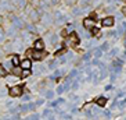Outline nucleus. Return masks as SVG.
I'll list each match as a JSON object with an SVG mask.
<instances>
[{"label": "nucleus", "mask_w": 126, "mask_h": 120, "mask_svg": "<svg viewBox=\"0 0 126 120\" xmlns=\"http://www.w3.org/2000/svg\"><path fill=\"white\" fill-rule=\"evenodd\" d=\"M61 103H64V99H57V101L51 102V103H50V106H53V108H56V106H60Z\"/></svg>", "instance_id": "nucleus-16"}, {"label": "nucleus", "mask_w": 126, "mask_h": 120, "mask_svg": "<svg viewBox=\"0 0 126 120\" xmlns=\"http://www.w3.org/2000/svg\"><path fill=\"white\" fill-rule=\"evenodd\" d=\"M79 42H80V39H79L76 32H71V34H68L67 38H65V45H67L68 48H75V46H78Z\"/></svg>", "instance_id": "nucleus-1"}, {"label": "nucleus", "mask_w": 126, "mask_h": 120, "mask_svg": "<svg viewBox=\"0 0 126 120\" xmlns=\"http://www.w3.org/2000/svg\"><path fill=\"white\" fill-rule=\"evenodd\" d=\"M19 66H21L22 70H31V68H32V59H29V57L22 59L21 63H19Z\"/></svg>", "instance_id": "nucleus-4"}, {"label": "nucleus", "mask_w": 126, "mask_h": 120, "mask_svg": "<svg viewBox=\"0 0 126 120\" xmlns=\"http://www.w3.org/2000/svg\"><path fill=\"white\" fill-rule=\"evenodd\" d=\"M46 57V52L45 50H36L33 49V52H32V60H36V61H42V60Z\"/></svg>", "instance_id": "nucleus-3"}, {"label": "nucleus", "mask_w": 126, "mask_h": 120, "mask_svg": "<svg viewBox=\"0 0 126 120\" xmlns=\"http://www.w3.org/2000/svg\"><path fill=\"white\" fill-rule=\"evenodd\" d=\"M8 74V71L4 68L3 64H0V78H3V77H6V75Z\"/></svg>", "instance_id": "nucleus-14"}, {"label": "nucleus", "mask_w": 126, "mask_h": 120, "mask_svg": "<svg viewBox=\"0 0 126 120\" xmlns=\"http://www.w3.org/2000/svg\"><path fill=\"white\" fill-rule=\"evenodd\" d=\"M33 49H36V50H45V41L43 39H36L33 42Z\"/></svg>", "instance_id": "nucleus-6"}, {"label": "nucleus", "mask_w": 126, "mask_h": 120, "mask_svg": "<svg viewBox=\"0 0 126 120\" xmlns=\"http://www.w3.org/2000/svg\"><path fill=\"white\" fill-rule=\"evenodd\" d=\"M57 66H58V61H57V60H53V61H50V63H48V67L51 68V70L57 68Z\"/></svg>", "instance_id": "nucleus-18"}, {"label": "nucleus", "mask_w": 126, "mask_h": 120, "mask_svg": "<svg viewBox=\"0 0 126 120\" xmlns=\"http://www.w3.org/2000/svg\"><path fill=\"white\" fill-rule=\"evenodd\" d=\"M11 74L17 75V77H21V74H22V68H21V66H14V67L11 68Z\"/></svg>", "instance_id": "nucleus-8"}, {"label": "nucleus", "mask_w": 126, "mask_h": 120, "mask_svg": "<svg viewBox=\"0 0 126 120\" xmlns=\"http://www.w3.org/2000/svg\"><path fill=\"white\" fill-rule=\"evenodd\" d=\"M22 94H24V87H21V85L10 87V90H8V95H11L13 98H18Z\"/></svg>", "instance_id": "nucleus-2"}, {"label": "nucleus", "mask_w": 126, "mask_h": 120, "mask_svg": "<svg viewBox=\"0 0 126 120\" xmlns=\"http://www.w3.org/2000/svg\"><path fill=\"white\" fill-rule=\"evenodd\" d=\"M32 52H33V49H28V50H26V57H32Z\"/></svg>", "instance_id": "nucleus-25"}, {"label": "nucleus", "mask_w": 126, "mask_h": 120, "mask_svg": "<svg viewBox=\"0 0 126 120\" xmlns=\"http://www.w3.org/2000/svg\"><path fill=\"white\" fill-rule=\"evenodd\" d=\"M92 30V35H97L98 32H100V30L97 28V27H93V28H90Z\"/></svg>", "instance_id": "nucleus-22"}, {"label": "nucleus", "mask_w": 126, "mask_h": 120, "mask_svg": "<svg viewBox=\"0 0 126 120\" xmlns=\"http://www.w3.org/2000/svg\"><path fill=\"white\" fill-rule=\"evenodd\" d=\"M29 75H31V70H22L21 78H25V77H29Z\"/></svg>", "instance_id": "nucleus-20"}, {"label": "nucleus", "mask_w": 126, "mask_h": 120, "mask_svg": "<svg viewBox=\"0 0 126 120\" xmlns=\"http://www.w3.org/2000/svg\"><path fill=\"white\" fill-rule=\"evenodd\" d=\"M21 98H22L24 102H26V101H29V99H31V95L29 94H25V95H21Z\"/></svg>", "instance_id": "nucleus-23"}, {"label": "nucleus", "mask_w": 126, "mask_h": 120, "mask_svg": "<svg viewBox=\"0 0 126 120\" xmlns=\"http://www.w3.org/2000/svg\"><path fill=\"white\" fill-rule=\"evenodd\" d=\"M35 103H36V106H40V105H43V103H45V99H37Z\"/></svg>", "instance_id": "nucleus-26"}, {"label": "nucleus", "mask_w": 126, "mask_h": 120, "mask_svg": "<svg viewBox=\"0 0 126 120\" xmlns=\"http://www.w3.org/2000/svg\"><path fill=\"white\" fill-rule=\"evenodd\" d=\"M10 59H11L13 66H19V63H21V59H19V57L17 56V55H13V56L10 57Z\"/></svg>", "instance_id": "nucleus-10"}, {"label": "nucleus", "mask_w": 126, "mask_h": 120, "mask_svg": "<svg viewBox=\"0 0 126 120\" xmlns=\"http://www.w3.org/2000/svg\"><path fill=\"white\" fill-rule=\"evenodd\" d=\"M40 117H39V115L37 113H33V115H31L29 117H25L24 120H39Z\"/></svg>", "instance_id": "nucleus-17"}, {"label": "nucleus", "mask_w": 126, "mask_h": 120, "mask_svg": "<svg viewBox=\"0 0 126 120\" xmlns=\"http://www.w3.org/2000/svg\"><path fill=\"white\" fill-rule=\"evenodd\" d=\"M64 53H67V48H60V50L56 52V56H61V55H64Z\"/></svg>", "instance_id": "nucleus-19"}, {"label": "nucleus", "mask_w": 126, "mask_h": 120, "mask_svg": "<svg viewBox=\"0 0 126 120\" xmlns=\"http://www.w3.org/2000/svg\"><path fill=\"white\" fill-rule=\"evenodd\" d=\"M7 77V75H6ZM19 77H17V75H14V74H11V77H7V83L8 84H11V83H14V81H17Z\"/></svg>", "instance_id": "nucleus-15"}, {"label": "nucleus", "mask_w": 126, "mask_h": 120, "mask_svg": "<svg viewBox=\"0 0 126 120\" xmlns=\"http://www.w3.org/2000/svg\"><path fill=\"white\" fill-rule=\"evenodd\" d=\"M64 91H65V88H64V85H60L58 88H57V94H63Z\"/></svg>", "instance_id": "nucleus-24"}, {"label": "nucleus", "mask_w": 126, "mask_h": 120, "mask_svg": "<svg viewBox=\"0 0 126 120\" xmlns=\"http://www.w3.org/2000/svg\"><path fill=\"white\" fill-rule=\"evenodd\" d=\"M3 66H4V68H6V70H10V71H11V68L14 67V66H13V63H11V59H8V60H4V63H3Z\"/></svg>", "instance_id": "nucleus-9"}, {"label": "nucleus", "mask_w": 126, "mask_h": 120, "mask_svg": "<svg viewBox=\"0 0 126 120\" xmlns=\"http://www.w3.org/2000/svg\"><path fill=\"white\" fill-rule=\"evenodd\" d=\"M115 23L114 17H105V18H103V21H101V25L103 27H112Z\"/></svg>", "instance_id": "nucleus-7"}, {"label": "nucleus", "mask_w": 126, "mask_h": 120, "mask_svg": "<svg viewBox=\"0 0 126 120\" xmlns=\"http://www.w3.org/2000/svg\"><path fill=\"white\" fill-rule=\"evenodd\" d=\"M18 119H19V117L17 116V115H13L11 117H7V119H6V120H18Z\"/></svg>", "instance_id": "nucleus-27"}, {"label": "nucleus", "mask_w": 126, "mask_h": 120, "mask_svg": "<svg viewBox=\"0 0 126 120\" xmlns=\"http://www.w3.org/2000/svg\"><path fill=\"white\" fill-rule=\"evenodd\" d=\"M43 71H45V67H43V66H35L33 67L35 74H40V73H43Z\"/></svg>", "instance_id": "nucleus-13"}, {"label": "nucleus", "mask_w": 126, "mask_h": 120, "mask_svg": "<svg viewBox=\"0 0 126 120\" xmlns=\"http://www.w3.org/2000/svg\"><path fill=\"white\" fill-rule=\"evenodd\" d=\"M3 41H4V35H3V32L0 31V43H1Z\"/></svg>", "instance_id": "nucleus-28"}, {"label": "nucleus", "mask_w": 126, "mask_h": 120, "mask_svg": "<svg viewBox=\"0 0 126 120\" xmlns=\"http://www.w3.org/2000/svg\"><path fill=\"white\" fill-rule=\"evenodd\" d=\"M0 57H1V50H0Z\"/></svg>", "instance_id": "nucleus-30"}, {"label": "nucleus", "mask_w": 126, "mask_h": 120, "mask_svg": "<svg viewBox=\"0 0 126 120\" xmlns=\"http://www.w3.org/2000/svg\"><path fill=\"white\" fill-rule=\"evenodd\" d=\"M36 108V103H32V102H29V103H25V105H21L19 106V110L21 112H31V110H33V109Z\"/></svg>", "instance_id": "nucleus-5"}, {"label": "nucleus", "mask_w": 126, "mask_h": 120, "mask_svg": "<svg viewBox=\"0 0 126 120\" xmlns=\"http://www.w3.org/2000/svg\"><path fill=\"white\" fill-rule=\"evenodd\" d=\"M105 103H107V99H105L104 96L97 98L96 99V105H98V106H105Z\"/></svg>", "instance_id": "nucleus-11"}, {"label": "nucleus", "mask_w": 126, "mask_h": 120, "mask_svg": "<svg viewBox=\"0 0 126 120\" xmlns=\"http://www.w3.org/2000/svg\"><path fill=\"white\" fill-rule=\"evenodd\" d=\"M54 95H56V92H54L53 90H47L45 92V96L47 98V99H53V98H54Z\"/></svg>", "instance_id": "nucleus-12"}, {"label": "nucleus", "mask_w": 126, "mask_h": 120, "mask_svg": "<svg viewBox=\"0 0 126 120\" xmlns=\"http://www.w3.org/2000/svg\"><path fill=\"white\" fill-rule=\"evenodd\" d=\"M122 14L126 15V6H125V7H122Z\"/></svg>", "instance_id": "nucleus-29"}, {"label": "nucleus", "mask_w": 126, "mask_h": 120, "mask_svg": "<svg viewBox=\"0 0 126 120\" xmlns=\"http://www.w3.org/2000/svg\"><path fill=\"white\" fill-rule=\"evenodd\" d=\"M43 116L45 117H51V110H50V109H46L45 112H43Z\"/></svg>", "instance_id": "nucleus-21"}]
</instances>
